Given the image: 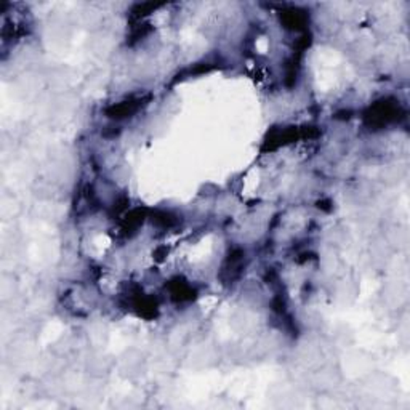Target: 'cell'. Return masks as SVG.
<instances>
[{
	"instance_id": "obj_1",
	"label": "cell",
	"mask_w": 410,
	"mask_h": 410,
	"mask_svg": "<svg viewBox=\"0 0 410 410\" xmlns=\"http://www.w3.org/2000/svg\"><path fill=\"white\" fill-rule=\"evenodd\" d=\"M406 119V109L394 96H384L372 102L362 114V122L370 132H380Z\"/></svg>"
},
{
	"instance_id": "obj_2",
	"label": "cell",
	"mask_w": 410,
	"mask_h": 410,
	"mask_svg": "<svg viewBox=\"0 0 410 410\" xmlns=\"http://www.w3.org/2000/svg\"><path fill=\"white\" fill-rule=\"evenodd\" d=\"M320 137V130L314 125H279L273 127L263 140L261 151L273 152L282 146L297 143L301 140H314Z\"/></svg>"
},
{
	"instance_id": "obj_3",
	"label": "cell",
	"mask_w": 410,
	"mask_h": 410,
	"mask_svg": "<svg viewBox=\"0 0 410 410\" xmlns=\"http://www.w3.org/2000/svg\"><path fill=\"white\" fill-rule=\"evenodd\" d=\"M152 100V95L149 93H138V95H130L125 96L124 100H120L117 102H112L105 109L106 117L111 120H125L132 119L137 115L141 109H144L149 101Z\"/></svg>"
},
{
	"instance_id": "obj_4",
	"label": "cell",
	"mask_w": 410,
	"mask_h": 410,
	"mask_svg": "<svg viewBox=\"0 0 410 410\" xmlns=\"http://www.w3.org/2000/svg\"><path fill=\"white\" fill-rule=\"evenodd\" d=\"M246 265H247L246 250H242L241 247L229 248L226 258H224L220 268V273H218V279H220L221 284L226 287L234 285L236 282L242 278Z\"/></svg>"
},
{
	"instance_id": "obj_5",
	"label": "cell",
	"mask_w": 410,
	"mask_h": 410,
	"mask_svg": "<svg viewBox=\"0 0 410 410\" xmlns=\"http://www.w3.org/2000/svg\"><path fill=\"white\" fill-rule=\"evenodd\" d=\"M128 305L137 316L152 320L159 316V301L143 290H133L128 293Z\"/></svg>"
},
{
	"instance_id": "obj_6",
	"label": "cell",
	"mask_w": 410,
	"mask_h": 410,
	"mask_svg": "<svg viewBox=\"0 0 410 410\" xmlns=\"http://www.w3.org/2000/svg\"><path fill=\"white\" fill-rule=\"evenodd\" d=\"M279 21L282 24V28L287 31H297L301 32L308 28L310 24V15L303 9H298V6H282L279 10Z\"/></svg>"
},
{
	"instance_id": "obj_7",
	"label": "cell",
	"mask_w": 410,
	"mask_h": 410,
	"mask_svg": "<svg viewBox=\"0 0 410 410\" xmlns=\"http://www.w3.org/2000/svg\"><path fill=\"white\" fill-rule=\"evenodd\" d=\"M165 290L169 292V297L172 301H175L178 305H184V303H191L194 301L197 297V290L192 287L188 280L184 278H172L169 282L165 284Z\"/></svg>"
},
{
	"instance_id": "obj_8",
	"label": "cell",
	"mask_w": 410,
	"mask_h": 410,
	"mask_svg": "<svg viewBox=\"0 0 410 410\" xmlns=\"http://www.w3.org/2000/svg\"><path fill=\"white\" fill-rule=\"evenodd\" d=\"M147 216H149L147 215V210L143 207L127 210L120 220V234L125 237L133 236L140 229V226H143Z\"/></svg>"
},
{
	"instance_id": "obj_9",
	"label": "cell",
	"mask_w": 410,
	"mask_h": 410,
	"mask_svg": "<svg viewBox=\"0 0 410 410\" xmlns=\"http://www.w3.org/2000/svg\"><path fill=\"white\" fill-rule=\"evenodd\" d=\"M301 58H303V53L293 50L292 56L288 58L285 63V85L288 88H293L295 85H297L300 69H301Z\"/></svg>"
},
{
	"instance_id": "obj_10",
	"label": "cell",
	"mask_w": 410,
	"mask_h": 410,
	"mask_svg": "<svg viewBox=\"0 0 410 410\" xmlns=\"http://www.w3.org/2000/svg\"><path fill=\"white\" fill-rule=\"evenodd\" d=\"M147 218H151L152 224H156L157 228H162V229L177 228L178 224L182 223L178 215L172 214V211H167V210H154Z\"/></svg>"
},
{
	"instance_id": "obj_11",
	"label": "cell",
	"mask_w": 410,
	"mask_h": 410,
	"mask_svg": "<svg viewBox=\"0 0 410 410\" xmlns=\"http://www.w3.org/2000/svg\"><path fill=\"white\" fill-rule=\"evenodd\" d=\"M162 6V4H156V2H143V4H135L132 6L130 11V18L133 23H138L143 19L144 16L149 15V13H154V10H157Z\"/></svg>"
},
{
	"instance_id": "obj_12",
	"label": "cell",
	"mask_w": 410,
	"mask_h": 410,
	"mask_svg": "<svg viewBox=\"0 0 410 410\" xmlns=\"http://www.w3.org/2000/svg\"><path fill=\"white\" fill-rule=\"evenodd\" d=\"M214 68L215 66L211 63H196V64H192V66H189V68H184L182 73H178L177 77H175V82L188 79V77H192V75H201V74H205V73H210V70L214 69Z\"/></svg>"
},
{
	"instance_id": "obj_13",
	"label": "cell",
	"mask_w": 410,
	"mask_h": 410,
	"mask_svg": "<svg viewBox=\"0 0 410 410\" xmlns=\"http://www.w3.org/2000/svg\"><path fill=\"white\" fill-rule=\"evenodd\" d=\"M149 26H151V24L143 23V21L133 23V28H132V31H130V36H128L127 43L135 45L137 42L143 41V38H144V37L151 32V28H149Z\"/></svg>"
}]
</instances>
